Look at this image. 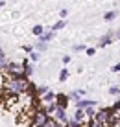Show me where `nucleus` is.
I'll list each match as a JSON object with an SVG mask.
<instances>
[{
	"label": "nucleus",
	"mask_w": 120,
	"mask_h": 127,
	"mask_svg": "<svg viewBox=\"0 0 120 127\" xmlns=\"http://www.w3.org/2000/svg\"><path fill=\"white\" fill-rule=\"evenodd\" d=\"M32 81L28 77H6L4 79V92H7L9 96H20V94H28Z\"/></svg>",
	"instance_id": "1"
},
{
	"label": "nucleus",
	"mask_w": 120,
	"mask_h": 127,
	"mask_svg": "<svg viewBox=\"0 0 120 127\" xmlns=\"http://www.w3.org/2000/svg\"><path fill=\"white\" fill-rule=\"evenodd\" d=\"M44 111H46V114L54 122H57V124H61V125H68L70 118L66 114V109H61V107H57V105H50V107H44Z\"/></svg>",
	"instance_id": "2"
},
{
	"label": "nucleus",
	"mask_w": 120,
	"mask_h": 127,
	"mask_svg": "<svg viewBox=\"0 0 120 127\" xmlns=\"http://www.w3.org/2000/svg\"><path fill=\"white\" fill-rule=\"evenodd\" d=\"M48 122H50V116L46 114V111L43 107H35L30 114V125L33 127H44Z\"/></svg>",
	"instance_id": "3"
},
{
	"label": "nucleus",
	"mask_w": 120,
	"mask_h": 127,
	"mask_svg": "<svg viewBox=\"0 0 120 127\" xmlns=\"http://www.w3.org/2000/svg\"><path fill=\"white\" fill-rule=\"evenodd\" d=\"M6 74L7 77H24V66H22V63H15V61H11L9 66L6 68Z\"/></svg>",
	"instance_id": "4"
},
{
	"label": "nucleus",
	"mask_w": 120,
	"mask_h": 127,
	"mask_svg": "<svg viewBox=\"0 0 120 127\" xmlns=\"http://www.w3.org/2000/svg\"><path fill=\"white\" fill-rule=\"evenodd\" d=\"M115 41V33H105L104 37H100V41H98V44H96V48H105V46H109L111 42Z\"/></svg>",
	"instance_id": "5"
},
{
	"label": "nucleus",
	"mask_w": 120,
	"mask_h": 127,
	"mask_svg": "<svg viewBox=\"0 0 120 127\" xmlns=\"http://www.w3.org/2000/svg\"><path fill=\"white\" fill-rule=\"evenodd\" d=\"M68 103H70L68 94H63V92H59V94H57V99H56V105H57V107L66 109V107H68Z\"/></svg>",
	"instance_id": "6"
},
{
	"label": "nucleus",
	"mask_w": 120,
	"mask_h": 127,
	"mask_svg": "<svg viewBox=\"0 0 120 127\" xmlns=\"http://www.w3.org/2000/svg\"><path fill=\"white\" fill-rule=\"evenodd\" d=\"M22 66H24V77H32V74H33V64H32V61H30V57H24L22 59Z\"/></svg>",
	"instance_id": "7"
},
{
	"label": "nucleus",
	"mask_w": 120,
	"mask_h": 127,
	"mask_svg": "<svg viewBox=\"0 0 120 127\" xmlns=\"http://www.w3.org/2000/svg\"><path fill=\"white\" fill-rule=\"evenodd\" d=\"M96 103H98V99H79L76 101V109H89V107H96Z\"/></svg>",
	"instance_id": "8"
},
{
	"label": "nucleus",
	"mask_w": 120,
	"mask_h": 127,
	"mask_svg": "<svg viewBox=\"0 0 120 127\" xmlns=\"http://www.w3.org/2000/svg\"><path fill=\"white\" fill-rule=\"evenodd\" d=\"M72 120H74V122H78V124H81V125H85V122H87L85 111H83V109H76V112L72 114Z\"/></svg>",
	"instance_id": "9"
},
{
	"label": "nucleus",
	"mask_w": 120,
	"mask_h": 127,
	"mask_svg": "<svg viewBox=\"0 0 120 127\" xmlns=\"http://www.w3.org/2000/svg\"><path fill=\"white\" fill-rule=\"evenodd\" d=\"M9 63H11V61L7 59V55L4 54V50L0 48V72H6V68L9 66Z\"/></svg>",
	"instance_id": "10"
},
{
	"label": "nucleus",
	"mask_w": 120,
	"mask_h": 127,
	"mask_svg": "<svg viewBox=\"0 0 120 127\" xmlns=\"http://www.w3.org/2000/svg\"><path fill=\"white\" fill-rule=\"evenodd\" d=\"M83 96H85V90L79 89V90H72V92L68 94V98H70V99H74V101H79Z\"/></svg>",
	"instance_id": "11"
},
{
	"label": "nucleus",
	"mask_w": 120,
	"mask_h": 127,
	"mask_svg": "<svg viewBox=\"0 0 120 127\" xmlns=\"http://www.w3.org/2000/svg\"><path fill=\"white\" fill-rule=\"evenodd\" d=\"M54 37H56V32H46V33L43 35V37H39V39H37V42H46V44H48V42H50Z\"/></svg>",
	"instance_id": "12"
},
{
	"label": "nucleus",
	"mask_w": 120,
	"mask_h": 127,
	"mask_svg": "<svg viewBox=\"0 0 120 127\" xmlns=\"http://www.w3.org/2000/svg\"><path fill=\"white\" fill-rule=\"evenodd\" d=\"M32 33H33L35 37L39 39V37H43V35L46 33V32H44V28H43L41 24H37V26H33V28H32Z\"/></svg>",
	"instance_id": "13"
},
{
	"label": "nucleus",
	"mask_w": 120,
	"mask_h": 127,
	"mask_svg": "<svg viewBox=\"0 0 120 127\" xmlns=\"http://www.w3.org/2000/svg\"><path fill=\"white\" fill-rule=\"evenodd\" d=\"M65 26H66V20H61V19H59V20H57V22L50 28V32H59V30H63Z\"/></svg>",
	"instance_id": "14"
},
{
	"label": "nucleus",
	"mask_w": 120,
	"mask_h": 127,
	"mask_svg": "<svg viewBox=\"0 0 120 127\" xmlns=\"http://www.w3.org/2000/svg\"><path fill=\"white\" fill-rule=\"evenodd\" d=\"M85 116H87V122H89V120H94V118H96V107L85 109Z\"/></svg>",
	"instance_id": "15"
},
{
	"label": "nucleus",
	"mask_w": 120,
	"mask_h": 127,
	"mask_svg": "<svg viewBox=\"0 0 120 127\" xmlns=\"http://www.w3.org/2000/svg\"><path fill=\"white\" fill-rule=\"evenodd\" d=\"M117 15H118V11H107V13L104 15V20L111 22V20H115V19H117Z\"/></svg>",
	"instance_id": "16"
},
{
	"label": "nucleus",
	"mask_w": 120,
	"mask_h": 127,
	"mask_svg": "<svg viewBox=\"0 0 120 127\" xmlns=\"http://www.w3.org/2000/svg\"><path fill=\"white\" fill-rule=\"evenodd\" d=\"M68 76H70V72H68L66 68H63V70L59 72V81H61V83H65L66 79H68Z\"/></svg>",
	"instance_id": "17"
},
{
	"label": "nucleus",
	"mask_w": 120,
	"mask_h": 127,
	"mask_svg": "<svg viewBox=\"0 0 120 127\" xmlns=\"http://www.w3.org/2000/svg\"><path fill=\"white\" fill-rule=\"evenodd\" d=\"M109 94H111V96H117V98H120V87L111 85V87H109Z\"/></svg>",
	"instance_id": "18"
},
{
	"label": "nucleus",
	"mask_w": 120,
	"mask_h": 127,
	"mask_svg": "<svg viewBox=\"0 0 120 127\" xmlns=\"http://www.w3.org/2000/svg\"><path fill=\"white\" fill-rule=\"evenodd\" d=\"M41 59V52H37V50H33L32 54H30V61L32 63H37V61Z\"/></svg>",
	"instance_id": "19"
},
{
	"label": "nucleus",
	"mask_w": 120,
	"mask_h": 127,
	"mask_svg": "<svg viewBox=\"0 0 120 127\" xmlns=\"http://www.w3.org/2000/svg\"><path fill=\"white\" fill-rule=\"evenodd\" d=\"M87 127H105V125L100 124V122L94 118V120H89V122H87Z\"/></svg>",
	"instance_id": "20"
},
{
	"label": "nucleus",
	"mask_w": 120,
	"mask_h": 127,
	"mask_svg": "<svg viewBox=\"0 0 120 127\" xmlns=\"http://www.w3.org/2000/svg\"><path fill=\"white\" fill-rule=\"evenodd\" d=\"M46 48H48L46 42H37V44H35V50L41 52V54H43V52H46Z\"/></svg>",
	"instance_id": "21"
},
{
	"label": "nucleus",
	"mask_w": 120,
	"mask_h": 127,
	"mask_svg": "<svg viewBox=\"0 0 120 127\" xmlns=\"http://www.w3.org/2000/svg\"><path fill=\"white\" fill-rule=\"evenodd\" d=\"M72 50H74V52H87V46H85V44H74Z\"/></svg>",
	"instance_id": "22"
},
{
	"label": "nucleus",
	"mask_w": 120,
	"mask_h": 127,
	"mask_svg": "<svg viewBox=\"0 0 120 127\" xmlns=\"http://www.w3.org/2000/svg\"><path fill=\"white\" fill-rule=\"evenodd\" d=\"M44 127H66V125H61V124H57V122H54V120L50 118V122H48Z\"/></svg>",
	"instance_id": "23"
},
{
	"label": "nucleus",
	"mask_w": 120,
	"mask_h": 127,
	"mask_svg": "<svg viewBox=\"0 0 120 127\" xmlns=\"http://www.w3.org/2000/svg\"><path fill=\"white\" fill-rule=\"evenodd\" d=\"M22 50H24L26 54H32V52L35 50V48H33V46H30V44H24V46H22Z\"/></svg>",
	"instance_id": "24"
},
{
	"label": "nucleus",
	"mask_w": 120,
	"mask_h": 127,
	"mask_svg": "<svg viewBox=\"0 0 120 127\" xmlns=\"http://www.w3.org/2000/svg\"><path fill=\"white\" fill-rule=\"evenodd\" d=\"M66 13H68L66 9H59V19H61V20H65V19H66Z\"/></svg>",
	"instance_id": "25"
},
{
	"label": "nucleus",
	"mask_w": 120,
	"mask_h": 127,
	"mask_svg": "<svg viewBox=\"0 0 120 127\" xmlns=\"http://www.w3.org/2000/svg\"><path fill=\"white\" fill-rule=\"evenodd\" d=\"M111 72H120V63L113 64V66H111Z\"/></svg>",
	"instance_id": "26"
},
{
	"label": "nucleus",
	"mask_w": 120,
	"mask_h": 127,
	"mask_svg": "<svg viewBox=\"0 0 120 127\" xmlns=\"http://www.w3.org/2000/svg\"><path fill=\"white\" fill-rule=\"evenodd\" d=\"M85 54H87V55H94V54H96V48H87Z\"/></svg>",
	"instance_id": "27"
},
{
	"label": "nucleus",
	"mask_w": 120,
	"mask_h": 127,
	"mask_svg": "<svg viewBox=\"0 0 120 127\" xmlns=\"http://www.w3.org/2000/svg\"><path fill=\"white\" fill-rule=\"evenodd\" d=\"M70 59H72L70 55H63V63H65V64H68V63H70Z\"/></svg>",
	"instance_id": "28"
},
{
	"label": "nucleus",
	"mask_w": 120,
	"mask_h": 127,
	"mask_svg": "<svg viewBox=\"0 0 120 127\" xmlns=\"http://www.w3.org/2000/svg\"><path fill=\"white\" fill-rule=\"evenodd\" d=\"M115 39H117V41H120V30H117V32H115Z\"/></svg>",
	"instance_id": "29"
},
{
	"label": "nucleus",
	"mask_w": 120,
	"mask_h": 127,
	"mask_svg": "<svg viewBox=\"0 0 120 127\" xmlns=\"http://www.w3.org/2000/svg\"><path fill=\"white\" fill-rule=\"evenodd\" d=\"M4 4H6V2H4V0H0V9L4 7Z\"/></svg>",
	"instance_id": "30"
},
{
	"label": "nucleus",
	"mask_w": 120,
	"mask_h": 127,
	"mask_svg": "<svg viewBox=\"0 0 120 127\" xmlns=\"http://www.w3.org/2000/svg\"><path fill=\"white\" fill-rule=\"evenodd\" d=\"M28 127H33V125H28Z\"/></svg>",
	"instance_id": "31"
},
{
	"label": "nucleus",
	"mask_w": 120,
	"mask_h": 127,
	"mask_svg": "<svg viewBox=\"0 0 120 127\" xmlns=\"http://www.w3.org/2000/svg\"><path fill=\"white\" fill-rule=\"evenodd\" d=\"M118 99H120V98H118Z\"/></svg>",
	"instance_id": "32"
}]
</instances>
